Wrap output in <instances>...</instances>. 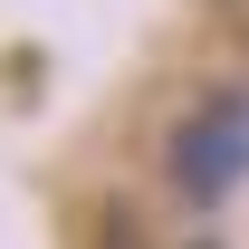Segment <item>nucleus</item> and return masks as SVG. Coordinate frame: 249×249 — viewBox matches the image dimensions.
Segmentation results:
<instances>
[{"mask_svg": "<svg viewBox=\"0 0 249 249\" xmlns=\"http://www.w3.org/2000/svg\"><path fill=\"white\" fill-rule=\"evenodd\" d=\"M182 249H220V240H182Z\"/></svg>", "mask_w": 249, "mask_h": 249, "instance_id": "obj_2", "label": "nucleus"}, {"mask_svg": "<svg viewBox=\"0 0 249 249\" xmlns=\"http://www.w3.org/2000/svg\"><path fill=\"white\" fill-rule=\"evenodd\" d=\"M173 173H182V192H230L249 173V96H211L201 115H182Z\"/></svg>", "mask_w": 249, "mask_h": 249, "instance_id": "obj_1", "label": "nucleus"}]
</instances>
